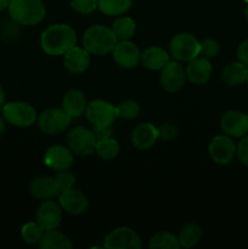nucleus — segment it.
<instances>
[{
    "label": "nucleus",
    "instance_id": "a878e982",
    "mask_svg": "<svg viewBox=\"0 0 248 249\" xmlns=\"http://www.w3.org/2000/svg\"><path fill=\"white\" fill-rule=\"evenodd\" d=\"M202 238V229L199 228V225L194 223L186 224L184 228L180 230L179 236H177V240H179L180 247L182 248H192L196 245H198V242Z\"/></svg>",
    "mask_w": 248,
    "mask_h": 249
},
{
    "label": "nucleus",
    "instance_id": "f704fd0d",
    "mask_svg": "<svg viewBox=\"0 0 248 249\" xmlns=\"http://www.w3.org/2000/svg\"><path fill=\"white\" fill-rule=\"evenodd\" d=\"M158 129V136L160 140L163 141H172L177 138V128L173 123H163L162 125L157 126Z\"/></svg>",
    "mask_w": 248,
    "mask_h": 249
},
{
    "label": "nucleus",
    "instance_id": "ddd939ff",
    "mask_svg": "<svg viewBox=\"0 0 248 249\" xmlns=\"http://www.w3.org/2000/svg\"><path fill=\"white\" fill-rule=\"evenodd\" d=\"M113 60L123 68H134L140 63L141 53L130 40H118L112 50Z\"/></svg>",
    "mask_w": 248,
    "mask_h": 249
},
{
    "label": "nucleus",
    "instance_id": "e433bc0d",
    "mask_svg": "<svg viewBox=\"0 0 248 249\" xmlns=\"http://www.w3.org/2000/svg\"><path fill=\"white\" fill-rule=\"evenodd\" d=\"M237 58L242 65L248 68V39L243 40L237 48Z\"/></svg>",
    "mask_w": 248,
    "mask_h": 249
},
{
    "label": "nucleus",
    "instance_id": "2f4dec72",
    "mask_svg": "<svg viewBox=\"0 0 248 249\" xmlns=\"http://www.w3.org/2000/svg\"><path fill=\"white\" fill-rule=\"evenodd\" d=\"M53 179H55L56 184H57L58 189H60V194L65 191V190L72 189L75 185L74 175L71 172H68V169L58 170L55 177H53Z\"/></svg>",
    "mask_w": 248,
    "mask_h": 249
},
{
    "label": "nucleus",
    "instance_id": "5701e85b",
    "mask_svg": "<svg viewBox=\"0 0 248 249\" xmlns=\"http://www.w3.org/2000/svg\"><path fill=\"white\" fill-rule=\"evenodd\" d=\"M247 74L248 68L238 61V62L229 63L224 67L221 79L229 87H238L246 82Z\"/></svg>",
    "mask_w": 248,
    "mask_h": 249
},
{
    "label": "nucleus",
    "instance_id": "473e14b6",
    "mask_svg": "<svg viewBox=\"0 0 248 249\" xmlns=\"http://www.w3.org/2000/svg\"><path fill=\"white\" fill-rule=\"evenodd\" d=\"M220 53V45L215 39L207 38L201 41V50H199V55L203 56L206 58H214L219 55Z\"/></svg>",
    "mask_w": 248,
    "mask_h": 249
},
{
    "label": "nucleus",
    "instance_id": "a19ab883",
    "mask_svg": "<svg viewBox=\"0 0 248 249\" xmlns=\"http://www.w3.org/2000/svg\"><path fill=\"white\" fill-rule=\"evenodd\" d=\"M5 122L6 121L4 119V117L0 116V136L5 133Z\"/></svg>",
    "mask_w": 248,
    "mask_h": 249
},
{
    "label": "nucleus",
    "instance_id": "f257e3e1",
    "mask_svg": "<svg viewBox=\"0 0 248 249\" xmlns=\"http://www.w3.org/2000/svg\"><path fill=\"white\" fill-rule=\"evenodd\" d=\"M75 44V31L66 23L51 24L41 33L40 36L41 49L50 56L65 55Z\"/></svg>",
    "mask_w": 248,
    "mask_h": 249
},
{
    "label": "nucleus",
    "instance_id": "2eb2a0df",
    "mask_svg": "<svg viewBox=\"0 0 248 249\" xmlns=\"http://www.w3.org/2000/svg\"><path fill=\"white\" fill-rule=\"evenodd\" d=\"M36 223L45 231L57 229L62 220V208L56 202L46 199L41 202L36 211Z\"/></svg>",
    "mask_w": 248,
    "mask_h": 249
},
{
    "label": "nucleus",
    "instance_id": "f03ea898",
    "mask_svg": "<svg viewBox=\"0 0 248 249\" xmlns=\"http://www.w3.org/2000/svg\"><path fill=\"white\" fill-rule=\"evenodd\" d=\"M117 41L113 31L104 24L90 26L83 34V46L91 55L102 56L112 53Z\"/></svg>",
    "mask_w": 248,
    "mask_h": 249
},
{
    "label": "nucleus",
    "instance_id": "b1692460",
    "mask_svg": "<svg viewBox=\"0 0 248 249\" xmlns=\"http://www.w3.org/2000/svg\"><path fill=\"white\" fill-rule=\"evenodd\" d=\"M39 247L41 249H72L73 243L68 236L53 229L44 232Z\"/></svg>",
    "mask_w": 248,
    "mask_h": 249
},
{
    "label": "nucleus",
    "instance_id": "aec40b11",
    "mask_svg": "<svg viewBox=\"0 0 248 249\" xmlns=\"http://www.w3.org/2000/svg\"><path fill=\"white\" fill-rule=\"evenodd\" d=\"M29 191L34 198L41 199V201L53 199L60 195V189H58L55 179L53 177H45V175L35 178L31 182Z\"/></svg>",
    "mask_w": 248,
    "mask_h": 249
},
{
    "label": "nucleus",
    "instance_id": "72a5a7b5",
    "mask_svg": "<svg viewBox=\"0 0 248 249\" xmlns=\"http://www.w3.org/2000/svg\"><path fill=\"white\" fill-rule=\"evenodd\" d=\"M71 7L78 14L89 15L97 9V0H71Z\"/></svg>",
    "mask_w": 248,
    "mask_h": 249
},
{
    "label": "nucleus",
    "instance_id": "a211bd4d",
    "mask_svg": "<svg viewBox=\"0 0 248 249\" xmlns=\"http://www.w3.org/2000/svg\"><path fill=\"white\" fill-rule=\"evenodd\" d=\"M65 68L73 74H80L89 68L90 53L83 46L74 45L65 53Z\"/></svg>",
    "mask_w": 248,
    "mask_h": 249
},
{
    "label": "nucleus",
    "instance_id": "39448f33",
    "mask_svg": "<svg viewBox=\"0 0 248 249\" xmlns=\"http://www.w3.org/2000/svg\"><path fill=\"white\" fill-rule=\"evenodd\" d=\"M201 41L197 40L195 36L190 33L177 34L169 43V51L173 57L179 62H189L195 57L199 56Z\"/></svg>",
    "mask_w": 248,
    "mask_h": 249
},
{
    "label": "nucleus",
    "instance_id": "f3484780",
    "mask_svg": "<svg viewBox=\"0 0 248 249\" xmlns=\"http://www.w3.org/2000/svg\"><path fill=\"white\" fill-rule=\"evenodd\" d=\"M212 68L211 62L208 58L203 56H197L194 60L187 62V67L185 70L186 77L192 84L196 85H204L209 82L212 77Z\"/></svg>",
    "mask_w": 248,
    "mask_h": 249
},
{
    "label": "nucleus",
    "instance_id": "4c0bfd02",
    "mask_svg": "<svg viewBox=\"0 0 248 249\" xmlns=\"http://www.w3.org/2000/svg\"><path fill=\"white\" fill-rule=\"evenodd\" d=\"M92 131H94V134H95V136H96L97 140H101V139L111 138L112 134H113V130H112V125L94 126Z\"/></svg>",
    "mask_w": 248,
    "mask_h": 249
},
{
    "label": "nucleus",
    "instance_id": "bb28decb",
    "mask_svg": "<svg viewBox=\"0 0 248 249\" xmlns=\"http://www.w3.org/2000/svg\"><path fill=\"white\" fill-rule=\"evenodd\" d=\"M133 0H97V9L107 16H121L131 6Z\"/></svg>",
    "mask_w": 248,
    "mask_h": 249
},
{
    "label": "nucleus",
    "instance_id": "c85d7f7f",
    "mask_svg": "<svg viewBox=\"0 0 248 249\" xmlns=\"http://www.w3.org/2000/svg\"><path fill=\"white\" fill-rule=\"evenodd\" d=\"M119 151H121V146H119L118 141L116 139L107 138V139H101V140H97L96 147H95V152L102 160H113L118 156Z\"/></svg>",
    "mask_w": 248,
    "mask_h": 249
},
{
    "label": "nucleus",
    "instance_id": "393cba45",
    "mask_svg": "<svg viewBox=\"0 0 248 249\" xmlns=\"http://www.w3.org/2000/svg\"><path fill=\"white\" fill-rule=\"evenodd\" d=\"M111 29L118 40H129L135 34L136 23L130 17L119 16L113 21Z\"/></svg>",
    "mask_w": 248,
    "mask_h": 249
},
{
    "label": "nucleus",
    "instance_id": "20e7f679",
    "mask_svg": "<svg viewBox=\"0 0 248 249\" xmlns=\"http://www.w3.org/2000/svg\"><path fill=\"white\" fill-rule=\"evenodd\" d=\"M2 117L11 125L27 128L36 122V111L31 104L23 101L7 102L2 106Z\"/></svg>",
    "mask_w": 248,
    "mask_h": 249
},
{
    "label": "nucleus",
    "instance_id": "423d86ee",
    "mask_svg": "<svg viewBox=\"0 0 248 249\" xmlns=\"http://www.w3.org/2000/svg\"><path fill=\"white\" fill-rule=\"evenodd\" d=\"M38 125L43 133L48 135H57L70 126L72 117L63 108H48L38 117Z\"/></svg>",
    "mask_w": 248,
    "mask_h": 249
},
{
    "label": "nucleus",
    "instance_id": "7ed1b4c3",
    "mask_svg": "<svg viewBox=\"0 0 248 249\" xmlns=\"http://www.w3.org/2000/svg\"><path fill=\"white\" fill-rule=\"evenodd\" d=\"M7 9L11 18L22 26L38 24L46 14L41 0H11Z\"/></svg>",
    "mask_w": 248,
    "mask_h": 249
},
{
    "label": "nucleus",
    "instance_id": "6ab92c4d",
    "mask_svg": "<svg viewBox=\"0 0 248 249\" xmlns=\"http://www.w3.org/2000/svg\"><path fill=\"white\" fill-rule=\"evenodd\" d=\"M159 139L158 129L151 123H141L131 133V143L138 150H148Z\"/></svg>",
    "mask_w": 248,
    "mask_h": 249
},
{
    "label": "nucleus",
    "instance_id": "4be33fe9",
    "mask_svg": "<svg viewBox=\"0 0 248 249\" xmlns=\"http://www.w3.org/2000/svg\"><path fill=\"white\" fill-rule=\"evenodd\" d=\"M169 61L168 53L159 46H150L141 53V65L150 71H160Z\"/></svg>",
    "mask_w": 248,
    "mask_h": 249
},
{
    "label": "nucleus",
    "instance_id": "f8f14e48",
    "mask_svg": "<svg viewBox=\"0 0 248 249\" xmlns=\"http://www.w3.org/2000/svg\"><path fill=\"white\" fill-rule=\"evenodd\" d=\"M74 153L70 150V147H66L63 145H53L45 151L44 155V163L46 167L50 169L56 170H66L70 169L74 162Z\"/></svg>",
    "mask_w": 248,
    "mask_h": 249
},
{
    "label": "nucleus",
    "instance_id": "0eeeda50",
    "mask_svg": "<svg viewBox=\"0 0 248 249\" xmlns=\"http://www.w3.org/2000/svg\"><path fill=\"white\" fill-rule=\"evenodd\" d=\"M97 139L94 131L84 126H75L68 133L67 146L74 155L90 156L95 152Z\"/></svg>",
    "mask_w": 248,
    "mask_h": 249
},
{
    "label": "nucleus",
    "instance_id": "9b49d317",
    "mask_svg": "<svg viewBox=\"0 0 248 249\" xmlns=\"http://www.w3.org/2000/svg\"><path fill=\"white\" fill-rule=\"evenodd\" d=\"M209 156L215 163L221 165L229 164L236 156V145L229 135H216L208 147Z\"/></svg>",
    "mask_w": 248,
    "mask_h": 249
},
{
    "label": "nucleus",
    "instance_id": "c9c22d12",
    "mask_svg": "<svg viewBox=\"0 0 248 249\" xmlns=\"http://www.w3.org/2000/svg\"><path fill=\"white\" fill-rule=\"evenodd\" d=\"M236 156L241 163L248 167V135H245L236 146Z\"/></svg>",
    "mask_w": 248,
    "mask_h": 249
},
{
    "label": "nucleus",
    "instance_id": "58836bf2",
    "mask_svg": "<svg viewBox=\"0 0 248 249\" xmlns=\"http://www.w3.org/2000/svg\"><path fill=\"white\" fill-rule=\"evenodd\" d=\"M10 1H11V0H0V11L7 9L10 5Z\"/></svg>",
    "mask_w": 248,
    "mask_h": 249
},
{
    "label": "nucleus",
    "instance_id": "6e6552de",
    "mask_svg": "<svg viewBox=\"0 0 248 249\" xmlns=\"http://www.w3.org/2000/svg\"><path fill=\"white\" fill-rule=\"evenodd\" d=\"M85 117L92 126L112 125L117 118L116 107L106 100H92L87 105Z\"/></svg>",
    "mask_w": 248,
    "mask_h": 249
},
{
    "label": "nucleus",
    "instance_id": "7c9ffc66",
    "mask_svg": "<svg viewBox=\"0 0 248 249\" xmlns=\"http://www.w3.org/2000/svg\"><path fill=\"white\" fill-rule=\"evenodd\" d=\"M140 105L135 100H124L118 106H116L117 118L125 119V121L136 118L140 114Z\"/></svg>",
    "mask_w": 248,
    "mask_h": 249
},
{
    "label": "nucleus",
    "instance_id": "4468645a",
    "mask_svg": "<svg viewBox=\"0 0 248 249\" xmlns=\"http://www.w3.org/2000/svg\"><path fill=\"white\" fill-rule=\"evenodd\" d=\"M220 126L231 138H243L248 133V116L241 111H228L220 119Z\"/></svg>",
    "mask_w": 248,
    "mask_h": 249
},
{
    "label": "nucleus",
    "instance_id": "dca6fc26",
    "mask_svg": "<svg viewBox=\"0 0 248 249\" xmlns=\"http://www.w3.org/2000/svg\"><path fill=\"white\" fill-rule=\"evenodd\" d=\"M58 204L62 211H66L73 215H78L87 211L89 207V201L85 194H83L80 190L72 187L58 195Z\"/></svg>",
    "mask_w": 248,
    "mask_h": 249
},
{
    "label": "nucleus",
    "instance_id": "ea45409f",
    "mask_svg": "<svg viewBox=\"0 0 248 249\" xmlns=\"http://www.w3.org/2000/svg\"><path fill=\"white\" fill-rule=\"evenodd\" d=\"M4 105H5V94H4V90H2V88L0 87V111H1V108Z\"/></svg>",
    "mask_w": 248,
    "mask_h": 249
},
{
    "label": "nucleus",
    "instance_id": "c756f323",
    "mask_svg": "<svg viewBox=\"0 0 248 249\" xmlns=\"http://www.w3.org/2000/svg\"><path fill=\"white\" fill-rule=\"evenodd\" d=\"M44 232H45V230L36 221L24 224L21 229L22 240L28 245H36V243L40 242Z\"/></svg>",
    "mask_w": 248,
    "mask_h": 249
},
{
    "label": "nucleus",
    "instance_id": "9d476101",
    "mask_svg": "<svg viewBox=\"0 0 248 249\" xmlns=\"http://www.w3.org/2000/svg\"><path fill=\"white\" fill-rule=\"evenodd\" d=\"M185 80H186V72H185V68L179 63V61H169L160 70L159 82L165 91H179L185 85Z\"/></svg>",
    "mask_w": 248,
    "mask_h": 249
},
{
    "label": "nucleus",
    "instance_id": "79ce46f5",
    "mask_svg": "<svg viewBox=\"0 0 248 249\" xmlns=\"http://www.w3.org/2000/svg\"><path fill=\"white\" fill-rule=\"evenodd\" d=\"M245 16H246V19H247V22H248V5L245 10Z\"/></svg>",
    "mask_w": 248,
    "mask_h": 249
},
{
    "label": "nucleus",
    "instance_id": "37998d69",
    "mask_svg": "<svg viewBox=\"0 0 248 249\" xmlns=\"http://www.w3.org/2000/svg\"><path fill=\"white\" fill-rule=\"evenodd\" d=\"M246 83H247V84H248V74H247V78H246Z\"/></svg>",
    "mask_w": 248,
    "mask_h": 249
},
{
    "label": "nucleus",
    "instance_id": "1a4fd4ad",
    "mask_svg": "<svg viewBox=\"0 0 248 249\" xmlns=\"http://www.w3.org/2000/svg\"><path fill=\"white\" fill-rule=\"evenodd\" d=\"M141 247L140 236L128 226L114 229L105 237V248L107 249H140Z\"/></svg>",
    "mask_w": 248,
    "mask_h": 249
},
{
    "label": "nucleus",
    "instance_id": "412c9836",
    "mask_svg": "<svg viewBox=\"0 0 248 249\" xmlns=\"http://www.w3.org/2000/svg\"><path fill=\"white\" fill-rule=\"evenodd\" d=\"M87 97L79 89H71L65 94L62 99V108L67 112L72 118H78L82 116L87 108Z\"/></svg>",
    "mask_w": 248,
    "mask_h": 249
},
{
    "label": "nucleus",
    "instance_id": "cd10ccee",
    "mask_svg": "<svg viewBox=\"0 0 248 249\" xmlns=\"http://www.w3.org/2000/svg\"><path fill=\"white\" fill-rule=\"evenodd\" d=\"M148 247L151 249H177L180 248L177 236L169 231H160L151 237Z\"/></svg>",
    "mask_w": 248,
    "mask_h": 249
}]
</instances>
